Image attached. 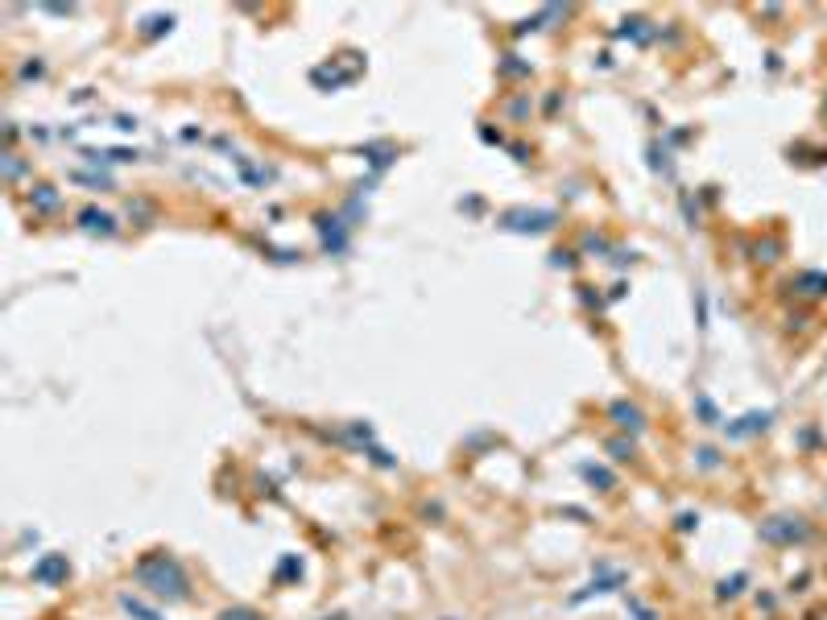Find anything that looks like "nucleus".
I'll return each mask as SVG.
<instances>
[{
  "instance_id": "nucleus-1",
  "label": "nucleus",
  "mask_w": 827,
  "mask_h": 620,
  "mask_svg": "<svg viewBox=\"0 0 827 620\" xmlns=\"http://www.w3.org/2000/svg\"><path fill=\"white\" fill-rule=\"evenodd\" d=\"M141 579H149L157 596H170V600H182V596H186V579H182V571H178L170 559L145 563V567H141Z\"/></svg>"
},
{
  "instance_id": "nucleus-2",
  "label": "nucleus",
  "mask_w": 827,
  "mask_h": 620,
  "mask_svg": "<svg viewBox=\"0 0 827 620\" xmlns=\"http://www.w3.org/2000/svg\"><path fill=\"white\" fill-rule=\"evenodd\" d=\"M612 418H617L621 426H629V430H637V426H641V414H637L633 406H625V401H617V406H612Z\"/></svg>"
},
{
  "instance_id": "nucleus-3",
  "label": "nucleus",
  "mask_w": 827,
  "mask_h": 620,
  "mask_svg": "<svg viewBox=\"0 0 827 620\" xmlns=\"http://www.w3.org/2000/svg\"><path fill=\"white\" fill-rule=\"evenodd\" d=\"M62 571H66L62 563H41V567H37V579H58Z\"/></svg>"
}]
</instances>
